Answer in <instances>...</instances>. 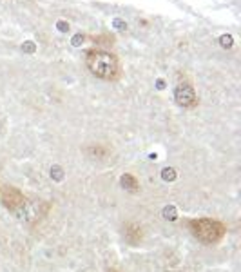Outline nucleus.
<instances>
[{
  "instance_id": "20e7f679",
  "label": "nucleus",
  "mask_w": 241,
  "mask_h": 272,
  "mask_svg": "<svg viewBox=\"0 0 241 272\" xmlns=\"http://www.w3.org/2000/svg\"><path fill=\"white\" fill-rule=\"evenodd\" d=\"M174 98H176V104L178 105H181V107H194L196 105V93H194V89L183 84V85H178L176 91H174Z\"/></svg>"
},
{
  "instance_id": "f8f14e48",
  "label": "nucleus",
  "mask_w": 241,
  "mask_h": 272,
  "mask_svg": "<svg viewBox=\"0 0 241 272\" xmlns=\"http://www.w3.org/2000/svg\"><path fill=\"white\" fill-rule=\"evenodd\" d=\"M107 272H118V271H116V269H109Z\"/></svg>"
},
{
  "instance_id": "0eeeda50",
  "label": "nucleus",
  "mask_w": 241,
  "mask_h": 272,
  "mask_svg": "<svg viewBox=\"0 0 241 272\" xmlns=\"http://www.w3.org/2000/svg\"><path fill=\"white\" fill-rule=\"evenodd\" d=\"M220 44H221V47H232V37L230 35H223L220 38Z\"/></svg>"
},
{
  "instance_id": "423d86ee",
  "label": "nucleus",
  "mask_w": 241,
  "mask_h": 272,
  "mask_svg": "<svg viewBox=\"0 0 241 272\" xmlns=\"http://www.w3.org/2000/svg\"><path fill=\"white\" fill-rule=\"evenodd\" d=\"M120 182H121V185H123V189L131 190V192H138V190H140L138 180H136L133 174H123Z\"/></svg>"
},
{
  "instance_id": "f257e3e1",
  "label": "nucleus",
  "mask_w": 241,
  "mask_h": 272,
  "mask_svg": "<svg viewBox=\"0 0 241 272\" xmlns=\"http://www.w3.org/2000/svg\"><path fill=\"white\" fill-rule=\"evenodd\" d=\"M189 229L190 232L194 234V238H198L205 245L220 243L225 238V234H227V227L220 220H210V218L190 220Z\"/></svg>"
},
{
  "instance_id": "39448f33",
  "label": "nucleus",
  "mask_w": 241,
  "mask_h": 272,
  "mask_svg": "<svg viewBox=\"0 0 241 272\" xmlns=\"http://www.w3.org/2000/svg\"><path fill=\"white\" fill-rule=\"evenodd\" d=\"M125 236L133 245H136V243L141 240V227H138V225H127Z\"/></svg>"
},
{
  "instance_id": "7ed1b4c3",
  "label": "nucleus",
  "mask_w": 241,
  "mask_h": 272,
  "mask_svg": "<svg viewBox=\"0 0 241 272\" xmlns=\"http://www.w3.org/2000/svg\"><path fill=\"white\" fill-rule=\"evenodd\" d=\"M2 203H4V207L9 209L11 212H20V210L25 207V196L19 189L6 185V187L2 189Z\"/></svg>"
},
{
  "instance_id": "6e6552de",
  "label": "nucleus",
  "mask_w": 241,
  "mask_h": 272,
  "mask_svg": "<svg viewBox=\"0 0 241 272\" xmlns=\"http://www.w3.org/2000/svg\"><path fill=\"white\" fill-rule=\"evenodd\" d=\"M71 44L75 45V47L82 45L83 44V35H80V33H78V35H75V37H73V40H71Z\"/></svg>"
},
{
  "instance_id": "1a4fd4ad",
  "label": "nucleus",
  "mask_w": 241,
  "mask_h": 272,
  "mask_svg": "<svg viewBox=\"0 0 241 272\" xmlns=\"http://www.w3.org/2000/svg\"><path fill=\"white\" fill-rule=\"evenodd\" d=\"M113 24H114V27H116V29H120V31L127 29V24L123 22V20H120V19H114V20H113Z\"/></svg>"
},
{
  "instance_id": "f03ea898",
  "label": "nucleus",
  "mask_w": 241,
  "mask_h": 272,
  "mask_svg": "<svg viewBox=\"0 0 241 272\" xmlns=\"http://www.w3.org/2000/svg\"><path fill=\"white\" fill-rule=\"evenodd\" d=\"M87 67L98 78L109 80L116 75V60L105 51H91L87 55Z\"/></svg>"
},
{
  "instance_id": "9b49d317",
  "label": "nucleus",
  "mask_w": 241,
  "mask_h": 272,
  "mask_svg": "<svg viewBox=\"0 0 241 272\" xmlns=\"http://www.w3.org/2000/svg\"><path fill=\"white\" fill-rule=\"evenodd\" d=\"M57 27H58V31H62V33L69 31V24H67V22H63V20H60V22H58Z\"/></svg>"
},
{
  "instance_id": "9d476101",
  "label": "nucleus",
  "mask_w": 241,
  "mask_h": 272,
  "mask_svg": "<svg viewBox=\"0 0 241 272\" xmlns=\"http://www.w3.org/2000/svg\"><path fill=\"white\" fill-rule=\"evenodd\" d=\"M35 49H37V47H35L33 42H25V44L22 45V51H24V53H35Z\"/></svg>"
}]
</instances>
